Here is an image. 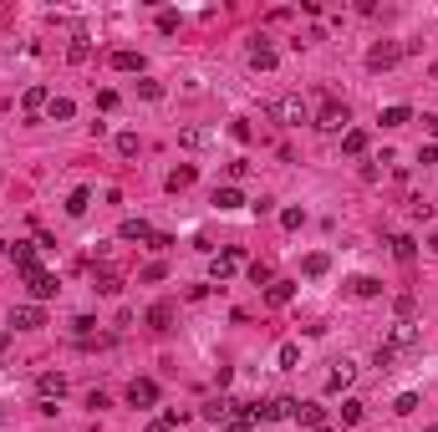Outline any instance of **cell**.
I'll list each match as a JSON object with an SVG mask.
<instances>
[{
  "label": "cell",
  "instance_id": "33",
  "mask_svg": "<svg viewBox=\"0 0 438 432\" xmlns=\"http://www.w3.org/2000/svg\"><path fill=\"white\" fill-rule=\"evenodd\" d=\"M393 310H397V321H413V310H418V300H413V295H397V305H393Z\"/></svg>",
  "mask_w": 438,
  "mask_h": 432
},
{
  "label": "cell",
  "instance_id": "29",
  "mask_svg": "<svg viewBox=\"0 0 438 432\" xmlns=\"http://www.w3.org/2000/svg\"><path fill=\"white\" fill-rule=\"evenodd\" d=\"M138 148H143L138 133H118V153H123V158H138Z\"/></svg>",
  "mask_w": 438,
  "mask_h": 432
},
{
  "label": "cell",
  "instance_id": "41",
  "mask_svg": "<svg viewBox=\"0 0 438 432\" xmlns=\"http://www.w3.org/2000/svg\"><path fill=\"white\" fill-rule=\"evenodd\" d=\"M158 31H163V36L178 31V16H174V10H163V16H158Z\"/></svg>",
  "mask_w": 438,
  "mask_h": 432
},
{
  "label": "cell",
  "instance_id": "30",
  "mask_svg": "<svg viewBox=\"0 0 438 432\" xmlns=\"http://www.w3.org/2000/svg\"><path fill=\"white\" fill-rule=\"evenodd\" d=\"M97 290H102V295H118V290H123V280H118L112 270H102V274H97Z\"/></svg>",
  "mask_w": 438,
  "mask_h": 432
},
{
  "label": "cell",
  "instance_id": "9",
  "mask_svg": "<svg viewBox=\"0 0 438 432\" xmlns=\"http://www.w3.org/2000/svg\"><path fill=\"white\" fill-rule=\"evenodd\" d=\"M36 391H41L46 402H61V397H67V376H61V371H41V382H36Z\"/></svg>",
  "mask_w": 438,
  "mask_h": 432
},
{
  "label": "cell",
  "instance_id": "14",
  "mask_svg": "<svg viewBox=\"0 0 438 432\" xmlns=\"http://www.w3.org/2000/svg\"><path fill=\"white\" fill-rule=\"evenodd\" d=\"M352 376H357V366H352V361H337V366H331V376H326V391L352 387Z\"/></svg>",
  "mask_w": 438,
  "mask_h": 432
},
{
  "label": "cell",
  "instance_id": "12",
  "mask_svg": "<svg viewBox=\"0 0 438 432\" xmlns=\"http://www.w3.org/2000/svg\"><path fill=\"white\" fill-rule=\"evenodd\" d=\"M118 239H127V244H153V229L143 224V219H123Z\"/></svg>",
  "mask_w": 438,
  "mask_h": 432
},
{
  "label": "cell",
  "instance_id": "39",
  "mask_svg": "<svg viewBox=\"0 0 438 432\" xmlns=\"http://www.w3.org/2000/svg\"><path fill=\"white\" fill-rule=\"evenodd\" d=\"M413 407H418V397H413V391H403V397H397V402H393V412H403V417H408V412H413Z\"/></svg>",
  "mask_w": 438,
  "mask_h": 432
},
{
  "label": "cell",
  "instance_id": "3",
  "mask_svg": "<svg viewBox=\"0 0 438 432\" xmlns=\"http://www.w3.org/2000/svg\"><path fill=\"white\" fill-rule=\"evenodd\" d=\"M270 117H275V122H286V127H301V122H306V107H301V97H280L275 107H270Z\"/></svg>",
  "mask_w": 438,
  "mask_h": 432
},
{
  "label": "cell",
  "instance_id": "42",
  "mask_svg": "<svg viewBox=\"0 0 438 432\" xmlns=\"http://www.w3.org/2000/svg\"><path fill=\"white\" fill-rule=\"evenodd\" d=\"M295 361H301V346L286 341V346H280V366H295Z\"/></svg>",
  "mask_w": 438,
  "mask_h": 432
},
{
  "label": "cell",
  "instance_id": "32",
  "mask_svg": "<svg viewBox=\"0 0 438 432\" xmlns=\"http://www.w3.org/2000/svg\"><path fill=\"white\" fill-rule=\"evenodd\" d=\"M408 117H413V112H408V107H388V112H382V127H403Z\"/></svg>",
  "mask_w": 438,
  "mask_h": 432
},
{
  "label": "cell",
  "instance_id": "13",
  "mask_svg": "<svg viewBox=\"0 0 438 432\" xmlns=\"http://www.w3.org/2000/svg\"><path fill=\"white\" fill-rule=\"evenodd\" d=\"M235 265H240V250L214 255V259H209V280H214V285H219V280H229V274H235Z\"/></svg>",
  "mask_w": 438,
  "mask_h": 432
},
{
  "label": "cell",
  "instance_id": "38",
  "mask_svg": "<svg viewBox=\"0 0 438 432\" xmlns=\"http://www.w3.org/2000/svg\"><path fill=\"white\" fill-rule=\"evenodd\" d=\"M280 224H286V229H301L306 214H301V208H286V214H280Z\"/></svg>",
  "mask_w": 438,
  "mask_h": 432
},
{
  "label": "cell",
  "instance_id": "24",
  "mask_svg": "<svg viewBox=\"0 0 438 432\" xmlns=\"http://www.w3.org/2000/svg\"><path fill=\"white\" fill-rule=\"evenodd\" d=\"M148 325H153V331H169V325H174V305H153L148 310Z\"/></svg>",
  "mask_w": 438,
  "mask_h": 432
},
{
  "label": "cell",
  "instance_id": "20",
  "mask_svg": "<svg viewBox=\"0 0 438 432\" xmlns=\"http://www.w3.org/2000/svg\"><path fill=\"white\" fill-rule=\"evenodd\" d=\"M112 67H118V72H143V56H138V51H112Z\"/></svg>",
  "mask_w": 438,
  "mask_h": 432
},
{
  "label": "cell",
  "instance_id": "6",
  "mask_svg": "<svg viewBox=\"0 0 438 432\" xmlns=\"http://www.w3.org/2000/svg\"><path fill=\"white\" fill-rule=\"evenodd\" d=\"M127 402H133V407H153V402H158V382H148V376H138V382L127 387Z\"/></svg>",
  "mask_w": 438,
  "mask_h": 432
},
{
  "label": "cell",
  "instance_id": "23",
  "mask_svg": "<svg viewBox=\"0 0 438 432\" xmlns=\"http://www.w3.org/2000/svg\"><path fill=\"white\" fill-rule=\"evenodd\" d=\"M352 295L357 300H372V295H382V285L372 280V274H357V280H352Z\"/></svg>",
  "mask_w": 438,
  "mask_h": 432
},
{
  "label": "cell",
  "instance_id": "25",
  "mask_svg": "<svg viewBox=\"0 0 438 432\" xmlns=\"http://www.w3.org/2000/svg\"><path fill=\"white\" fill-rule=\"evenodd\" d=\"M189 183H194V168L184 163V168H174V173H169V193H184Z\"/></svg>",
  "mask_w": 438,
  "mask_h": 432
},
{
  "label": "cell",
  "instance_id": "18",
  "mask_svg": "<svg viewBox=\"0 0 438 432\" xmlns=\"http://www.w3.org/2000/svg\"><path fill=\"white\" fill-rule=\"evenodd\" d=\"M291 295H295L291 280H270L265 285V300H270V305H291Z\"/></svg>",
  "mask_w": 438,
  "mask_h": 432
},
{
  "label": "cell",
  "instance_id": "16",
  "mask_svg": "<svg viewBox=\"0 0 438 432\" xmlns=\"http://www.w3.org/2000/svg\"><path fill=\"white\" fill-rule=\"evenodd\" d=\"M342 153H346V158H362V153H367V133H362V127H346Z\"/></svg>",
  "mask_w": 438,
  "mask_h": 432
},
{
  "label": "cell",
  "instance_id": "8",
  "mask_svg": "<svg viewBox=\"0 0 438 432\" xmlns=\"http://www.w3.org/2000/svg\"><path fill=\"white\" fill-rule=\"evenodd\" d=\"M46 107H51V91H46V87H25V97H21V112H25V117H41Z\"/></svg>",
  "mask_w": 438,
  "mask_h": 432
},
{
  "label": "cell",
  "instance_id": "17",
  "mask_svg": "<svg viewBox=\"0 0 438 432\" xmlns=\"http://www.w3.org/2000/svg\"><path fill=\"white\" fill-rule=\"evenodd\" d=\"M87 56H92V36L76 31V36H72V46H67V61H76V67H82Z\"/></svg>",
  "mask_w": 438,
  "mask_h": 432
},
{
  "label": "cell",
  "instance_id": "45",
  "mask_svg": "<svg viewBox=\"0 0 438 432\" xmlns=\"http://www.w3.org/2000/svg\"><path fill=\"white\" fill-rule=\"evenodd\" d=\"M428 244H433V250H438V234H433V239H428Z\"/></svg>",
  "mask_w": 438,
  "mask_h": 432
},
{
  "label": "cell",
  "instance_id": "10",
  "mask_svg": "<svg viewBox=\"0 0 438 432\" xmlns=\"http://www.w3.org/2000/svg\"><path fill=\"white\" fill-rule=\"evenodd\" d=\"M235 412H240V402H229V397H214V402H204V422H229Z\"/></svg>",
  "mask_w": 438,
  "mask_h": 432
},
{
  "label": "cell",
  "instance_id": "1",
  "mask_svg": "<svg viewBox=\"0 0 438 432\" xmlns=\"http://www.w3.org/2000/svg\"><path fill=\"white\" fill-rule=\"evenodd\" d=\"M346 122H352V112H346V102H337V97H326L316 107V127L321 133H346Z\"/></svg>",
  "mask_w": 438,
  "mask_h": 432
},
{
  "label": "cell",
  "instance_id": "47",
  "mask_svg": "<svg viewBox=\"0 0 438 432\" xmlns=\"http://www.w3.org/2000/svg\"><path fill=\"white\" fill-rule=\"evenodd\" d=\"M428 432H438V422H433V427H428Z\"/></svg>",
  "mask_w": 438,
  "mask_h": 432
},
{
  "label": "cell",
  "instance_id": "15",
  "mask_svg": "<svg viewBox=\"0 0 438 432\" xmlns=\"http://www.w3.org/2000/svg\"><path fill=\"white\" fill-rule=\"evenodd\" d=\"M295 422H301V427H311V432H316V427H326V412H321V407H316V402H301V407H295Z\"/></svg>",
  "mask_w": 438,
  "mask_h": 432
},
{
  "label": "cell",
  "instance_id": "2",
  "mask_svg": "<svg viewBox=\"0 0 438 432\" xmlns=\"http://www.w3.org/2000/svg\"><path fill=\"white\" fill-rule=\"evenodd\" d=\"M413 346H418V325H413V321H397L393 331H388V341H382L388 356H397V351H413Z\"/></svg>",
  "mask_w": 438,
  "mask_h": 432
},
{
  "label": "cell",
  "instance_id": "46",
  "mask_svg": "<svg viewBox=\"0 0 438 432\" xmlns=\"http://www.w3.org/2000/svg\"><path fill=\"white\" fill-rule=\"evenodd\" d=\"M316 432H331V427H316Z\"/></svg>",
  "mask_w": 438,
  "mask_h": 432
},
{
  "label": "cell",
  "instance_id": "40",
  "mask_svg": "<svg viewBox=\"0 0 438 432\" xmlns=\"http://www.w3.org/2000/svg\"><path fill=\"white\" fill-rule=\"evenodd\" d=\"M418 163H423V168L438 163V142H423V148H418Z\"/></svg>",
  "mask_w": 438,
  "mask_h": 432
},
{
  "label": "cell",
  "instance_id": "48",
  "mask_svg": "<svg viewBox=\"0 0 438 432\" xmlns=\"http://www.w3.org/2000/svg\"><path fill=\"white\" fill-rule=\"evenodd\" d=\"M0 16H6V6H0Z\"/></svg>",
  "mask_w": 438,
  "mask_h": 432
},
{
  "label": "cell",
  "instance_id": "26",
  "mask_svg": "<svg viewBox=\"0 0 438 432\" xmlns=\"http://www.w3.org/2000/svg\"><path fill=\"white\" fill-rule=\"evenodd\" d=\"M225 432H255V417H250V407H240L235 417L225 422Z\"/></svg>",
  "mask_w": 438,
  "mask_h": 432
},
{
  "label": "cell",
  "instance_id": "31",
  "mask_svg": "<svg viewBox=\"0 0 438 432\" xmlns=\"http://www.w3.org/2000/svg\"><path fill=\"white\" fill-rule=\"evenodd\" d=\"M393 255H397V259L408 265V259H413L418 250H413V239H408V234H397V239H393Z\"/></svg>",
  "mask_w": 438,
  "mask_h": 432
},
{
  "label": "cell",
  "instance_id": "4",
  "mask_svg": "<svg viewBox=\"0 0 438 432\" xmlns=\"http://www.w3.org/2000/svg\"><path fill=\"white\" fill-rule=\"evenodd\" d=\"M397 56H403V46H397V41H382V46L367 51V67L372 72H388V67H397Z\"/></svg>",
  "mask_w": 438,
  "mask_h": 432
},
{
  "label": "cell",
  "instance_id": "21",
  "mask_svg": "<svg viewBox=\"0 0 438 432\" xmlns=\"http://www.w3.org/2000/svg\"><path fill=\"white\" fill-rule=\"evenodd\" d=\"M178 142H184V148H204V142H214V133H209V127H184Z\"/></svg>",
  "mask_w": 438,
  "mask_h": 432
},
{
  "label": "cell",
  "instance_id": "43",
  "mask_svg": "<svg viewBox=\"0 0 438 432\" xmlns=\"http://www.w3.org/2000/svg\"><path fill=\"white\" fill-rule=\"evenodd\" d=\"M138 91H143L148 102H158V97H163V87H158V82H138Z\"/></svg>",
  "mask_w": 438,
  "mask_h": 432
},
{
  "label": "cell",
  "instance_id": "37",
  "mask_svg": "<svg viewBox=\"0 0 438 432\" xmlns=\"http://www.w3.org/2000/svg\"><path fill=\"white\" fill-rule=\"evenodd\" d=\"M342 422H362V402H342Z\"/></svg>",
  "mask_w": 438,
  "mask_h": 432
},
{
  "label": "cell",
  "instance_id": "34",
  "mask_svg": "<svg viewBox=\"0 0 438 432\" xmlns=\"http://www.w3.org/2000/svg\"><path fill=\"white\" fill-rule=\"evenodd\" d=\"M174 422H178V412H169V417H153V422H148L143 432H174Z\"/></svg>",
  "mask_w": 438,
  "mask_h": 432
},
{
  "label": "cell",
  "instance_id": "36",
  "mask_svg": "<svg viewBox=\"0 0 438 432\" xmlns=\"http://www.w3.org/2000/svg\"><path fill=\"white\" fill-rule=\"evenodd\" d=\"M250 280H255V285H270L275 274H270V265H260V259H255V265H250Z\"/></svg>",
  "mask_w": 438,
  "mask_h": 432
},
{
  "label": "cell",
  "instance_id": "22",
  "mask_svg": "<svg viewBox=\"0 0 438 432\" xmlns=\"http://www.w3.org/2000/svg\"><path fill=\"white\" fill-rule=\"evenodd\" d=\"M87 204H92V193H87V188H72V193H67V214H72V219H82Z\"/></svg>",
  "mask_w": 438,
  "mask_h": 432
},
{
  "label": "cell",
  "instance_id": "11",
  "mask_svg": "<svg viewBox=\"0 0 438 432\" xmlns=\"http://www.w3.org/2000/svg\"><path fill=\"white\" fill-rule=\"evenodd\" d=\"M250 67H255V72H270V67H275V46H270L265 36H255V46H250Z\"/></svg>",
  "mask_w": 438,
  "mask_h": 432
},
{
  "label": "cell",
  "instance_id": "5",
  "mask_svg": "<svg viewBox=\"0 0 438 432\" xmlns=\"http://www.w3.org/2000/svg\"><path fill=\"white\" fill-rule=\"evenodd\" d=\"M10 325H16V331H41L46 310L41 305H16V310H10Z\"/></svg>",
  "mask_w": 438,
  "mask_h": 432
},
{
  "label": "cell",
  "instance_id": "7",
  "mask_svg": "<svg viewBox=\"0 0 438 432\" xmlns=\"http://www.w3.org/2000/svg\"><path fill=\"white\" fill-rule=\"evenodd\" d=\"M25 285H31V300H51L56 295V274H46V270H31Z\"/></svg>",
  "mask_w": 438,
  "mask_h": 432
},
{
  "label": "cell",
  "instance_id": "27",
  "mask_svg": "<svg viewBox=\"0 0 438 432\" xmlns=\"http://www.w3.org/2000/svg\"><path fill=\"white\" fill-rule=\"evenodd\" d=\"M301 270L311 274V280H321V274L331 270V259H326V255H306V265H301Z\"/></svg>",
  "mask_w": 438,
  "mask_h": 432
},
{
  "label": "cell",
  "instance_id": "44",
  "mask_svg": "<svg viewBox=\"0 0 438 432\" xmlns=\"http://www.w3.org/2000/svg\"><path fill=\"white\" fill-rule=\"evenodd\" d=\"M423 122H428V127H433V142H438V117H423Z\"/></svg>",
  "mask_w": 438,
  "mask_h": 432
},
{
  "label": "cell",
  "instance_id": "28",
  "mask_svg": "<svg viewBox=\"0 0 438 432\" xmlns=\"http://www.w3.org/2000/svg\"><path fill=\"white\" fill-rule=\"evenodd\" d=\"M214 204H219V208H240L244 193H240V188H214Z\"/></svg>",
  "mask_w": 438,
  "mask_h": 432
},
{
  "label": "cell",
  "instance_id": "19",
  "mask_svg": "<svg viewBox=\"0 0 438 432\" xmlns=\"http://www.w3.org/2000/svg\"><path fill=\"white\" fill-rule=\"evenodd\" d=\"M46 117H51V122H72V117H76V102H72V97H51Z\"/></svg>",
  "mask_w": 438,
  "mask_h": 432
},
{
  "label": "cell",
  "instance_id": "35",
  "mask_svg": "<svg viewBox=\"0 0 438 432\" xmlns=\"http://www.w3.org/2000/svg\"><path fill=\"white\" fill-rule=\"evenodd\" d=\"M72 331H76V336H82V341H87V336L97 331V321H92V316H76V321H72Z\"/></svg>",
  "mask_w": 438,
  "mask_h": 432
}]
</instances>
